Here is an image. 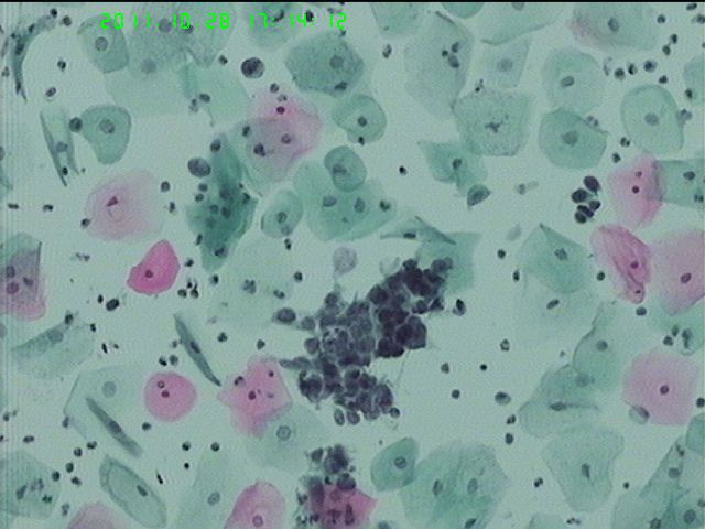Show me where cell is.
<instances>
[{"instance_id":"1","label":"cell","mask_w":705,"mask_h":529,"mask_svg":"<svg viewBox=\"0 0 705 529\" xmlns=\"http://www.w3.org/2000/svg\"><path fill=\"white\" fill-rule=\"evenodd\" d=\"M475 35L440 11L427 12L403 50L404 87L412 99L440 121L452 118L473 61Z\"/></svg>"},{"instance_id":"2","label":"cell","mask_w":705,"mask_h":529,"mask_svg":"<svg viewBox=\"0 0 705 529\" xmlns=\"http://www.w3.org/2000/svg\"><path fill=\"white\" fill-rule=\"evenodd\" d=\"M534 96L500 90L479 82L453 108L459 142L482 156H513L527 144Z\"/></svg>"},{"instance_id":"3","label":"cell","mask_w":705,"mask_h":529,"mask_svg":"<svg viewBox=\"0 0 705 529\" xmlns=\"http://www.w3.org/2000/svg\"><path fill=\"white\" fill-rule=\"evenodd\" d=\"M300 191L305 201L307 219L321 237L351 239L365 236L389 219L393 204L373 182L352 192H343L317 163L303 166Z\"/></svg>"},{"instance_id":"4","label":"cell","mask_w":705,"mask_h":529,"mask_svg":"<svg viewBox=\"0 0 705 529\" xmlns=\"http://www.w3.org/2000/svg\"><path fill=\"white\" fill-rule=\"evenodd\" d=\"M226 151V150H225ZM214 168L212 179L202 184L204 191L186 208L191 229L200 240L205 263L215 268L227 257L232 245L243 235L253 214L254 203L237 182L238 168L232 154Z\"/></svg>"},{"instance_id":"5","label":"cell","mask_w":705,"mask_h":529,"mask_svg":"<svg viewBox=\"0 0 705 529\" xmlns=\"http://www.w3.org/2000/svg\"><path fill=\"white\" fill-rule=\"evenodd\" d=\"M567 28L582 46L616 57L652 51L661 37L658 13L644 2H579Z\"/></svg>"},{"instance_id":"6","label":"cell","mask_w":705,"mask_h":529,"mask_svg":"<svg viewBox=\"0 0 705 529\" xmlns=\"http://www.w3.org/2000/svg\"><path fill=\"white\" fill-rule=\"evenodd\" d=\"M284 64L300 90L338 99L354 91L366 68L355 46L335 31L300 40L288 51Z\"/></svg>"},{"instance_id":"7","label":"cell","mask_w":705,"mask_h":529,"mask_svg":"<svg viewBox=\"0 0 705 529\" xmlns=\"http://www.w3.org/2000/svg\"><path fill=\"white\" fill-rule=\"evenodd\" d=\"M690 112L681 109L673 95L658 84L630 88L620 104L626 134L641 151L666 155L681 151Z\"/></svg>"},{"instance_id":"8","label":"cell","mask_w":705,"mask_h":529,"mask_svg":"<svg viewBox=\"0 0 705 529\" xmlns=\"http://www.w3.org/2000/svg\"><path fill=\"white\" fill-rule=\"evenodd\" d=\"M541 84L553 109L583 116L601 106L607 79L595 56L563 46L549 52L541 67Z\"/></svg>"},{"instance_id":"9","label":"cell","mask_w":705,"mask_h":529,"mask_svg":"<svg viewBox=\"0 0 705 529\" xmlns=\"http://www.w3.org/2000/svg\"><path fill=\"white\" fill-rule=\"evenodd\" d=\"M94 333L80 319L69 315L63 322L12 349L17 368L39 378L72 373L94 348Z\"/></svg>"},{"instance_id":"10","label":"cell","mask_w":705,"mask_h":529,"mask_svg":"<svg viewBox=\"0 0 705 529\" xmlns=\"http://www.w3.org/2000/svg\"><path fill=\"white\" fill-rule=\"evenodd\" d=\"M538 144L557 168L571 171L594 169L607 148L608 132L582 115L552 109L541 118Z\"/></svg>"},{"instance_id":"11","label":"cell","mask_w":705,"mask_h":529,"mask_svg":"<svg viewBox=\"0 0 705 529\" xmlns=\"http://www.w3.org/2000/svg\"><path fill=\"white\" fill-rule=\"evenodd\" d=\"M2 508L8 512L44 519L58 498L59 486L54 472L24 453H12L2 460Z\"/></svg>"},{"instance_id":"12","label":"cell","mask_w":705,"mask_h":529,"mask_svg":"<svg viewBox=\"0 0 705 529\" xmlns=\"http://www.w3.org/2000/svg\"><path fill=\"white\" fill-rule=\"evenodd\" d=\"M171 19L185 52L206 67L226 45L236 13L229 3H174L171 4Z\"/></svg>"},{"instance_id":"13","label":"cell","mask_w":705,"mask_h":529,"mask_svg":"<svg viewBox=\"0 0 705 529\" xmlns=\"http://www.w3.org/2000/svg\"><path fill=\"white\" fill-rule=\"evenodd\" d=\"M564 8L554 2L485 3L476 21L478 39L488 46L510 43L554 24Z\"/></svg>"},{"instance_id":"14","label":"cell","mask_w":705,"mask_h":529,"mask_svg":"<svg viewBox=\"0 0 705 529\" xmlns=\"http://www.w3.org/2000/svg\"><path fill=\"white\" fill-rule=\"evenodd\" d=\"M42 242L26 234L8 237L1 248L3 301L10 309L25 310L40 300Z\"/></svg>"},{"instance_id":"15","label":"cell","mask_w":705,"mask_h":529,"mask_svg":"<svg viewBox=\"0 0 705 529\" xmlns=\"http://www.w3.org/2000/svg\"><path fill=\"white\" fill-rule=\"evenodd\" d=\"M80 120V133L97 160L106 165L120 161L131 133L132 123L128 110L117 105L93 106L82 112Z\"/></svg>"},{"instance_id":"16","label":"cell","mask_w":705,"mask_h":529,"mask_svg":"<svg viewBox=\"0 0 705 529\" xmlns=\"http://www.w3.org/2000/svg\"><path fill=\"white\" fill-rule=\"evenodd\" d=\"M77 36L85 56L101 73L110 74L128 66L130 52L126 36L109 13L86 19Z\"/></svg>"},{"instance_id":"17","label":"cell","mask_w":705,"mask_h":529,"mask_svg":"<svg viewBox=\"0 0 705 529\" xmlns=\"http://www.w3.org/2000/svg\"><path fill=\"white\" fill-rule=\"evenodd\" d=\"M138 370L130 366H110L78 377L74 389L112 418L128 410L138 395Z\"/></svg>"},{"instance_id":"18","label":"cell","mask_w":705,"mask_h":529,"mask_svg":"<svg viewBox=\"0 0 705 529\" xmlns=\"http://www.w3.org/2000/svg\"><path fill=\"white\" fill-rule=\"evenodd\" d=\"M435 179L454 183L460 193L486 179L487 172L480 156L471 153L460 142H419Z\"/></svg>"},{"instance_id":"19","label":"cell","mask_w":705,"mask_h":529,"mask_svg":"<svg viewBox=\"0 0 705 529\" xmlns=\"http://www.w3.org/2000/svg\"><path fill=\"white\" fill-rule=\"evenodd\" d=\"M655 168L657 190L661 201L703 209V156L658 161Z\"/></svg>"},{"instance_id":"20","label":"cell","mask_w":705,"mask_h":529,"mask_svg":"<svg viewBox=\"0 0 705 529\" xmlns=\"http://www.w3.org/2000/svg\"><path fill=\"white\" fill-rule=\"evenodd\" d=\"M301 14L296 3H250L245 18L253 43L274 51L296 34Z\"/></svg>"},{"instance_id":"21","label":"cell","mask_w":705,"mask_h":529,"mask_svg":"<svg viewBox=\"0 0 705 529\" xmlns=\"http://www.w3.org/2000/svg\"><path fill=\"white\" fill-rule=\"evenodd\" d=\"M532 40V35H525L507 44L486 45L477 61L479 82L500 90L516 88L522 78Z\"/></svg>"},{"instance_id":"22","label":"cell","mask_w":705,"mask_h":529,"mask_svg":"<svg viewBox=\"0 0 705 529\" xmlns=\"http://www.w3.org/2000/svg\"><path fill=\"white\" fill-rule=\"evenodd\" d=\"M332 119L352 142L362 144L380 139L387 126L381 106L365 94H350L339 99L332 110Z\"/></svg>"},{"instance_id":"23","label":"cell","mask_w":705,"mask_h":529,"mask_svg":"<svg viewBox=\"0 0 705 529\" xmlns=\"http://www.w3.org/2000/svg\"><path fill=\"white\" fill-rule=\"evenodd\" d=\"M102 471L104 487L112 499L135 520L150 526L153 518L149 510L156 503L151 489L138 475L117 462L105 463Z\"/></svg>"},{"instance_id":"24","label":"cell","mask_w":705,"mask_h":529,"mask_svg":"<svg viewBox=\"0 0 705 529\" xmlns=\"http://www.w3.org/2000/svg\"><path fill=\"white\" fill-rule=\"evenodd\" d=\"M40 119L57 173L67 185V179L77 174L70 120L61 108L43 109Z\"/></svg>"},{"instance_id":"25","label":"cell","mask_w":705,"mask_h":529,"mask_svg":"<svg viewBox=\"0 0 705 529\" xmlns=\"http://www.w3.org/2000/svg\"><path fill=\"white\" fill-rule=\"evenodd\" d=\"M426 3L371 4L378 28L383 36H413L426 17Z\"/></svg>"},{"instance_id":"26","label":"cell","mask_w":705,"mask_h":529,"mask_svg":"<svg viewBox=\"0 0 705 529\" xmlns=\"http://www.w3.org/2000/svg\"><path fill=\"white\" fill-rule=\"evenodd\" d=\"M55 20L48 15L21 18L9 35L8 63L15 82L17 91L24 98L22 64L32 40L42 31L52 30Z\"/></svg>"},{"instance_id":"27","label":"cell","mask_w":705,"mask_h":529,"mask_svg":"<svg viewBox=\"0 0 705 529\" xmlns=\"http://www.w3.org/2000/svg\"><path fill=\"white\" fill-rule=\"evenodd\" d=\"M325 166L334 186L343 192H352L364 185L366 171L359 156L347 147L330 151Z\"/></svg>"},{"instance_id":"28","label":"cell","mask_w":705,"mask_h":529,"mask_svg":"<svg viewBox=\"0 0 705 529\" xmlns=\"http://www.w3.org/2000/svg\"><path fill=\"white\" fill-rule=\"evenodd\" d=\"M241 72L248 78H258L264 72V65L261 60L251 57L241 64Z\"/></svg>"},{"instance_id":"29","label":"cell","mask_w":705,"mask_h":529,"mask_svg":"<svg viewBox=\"0 0 705 529\" xmlns=\"http://www.w3.org/2000/svg\"><path fill=\"white\" fill-rule=\"evenodd\" d=\"M695 517H696V515H695L694 510H688V511H686V512L684 514L683 519H684V521H685V522H688V523H690V522H692L693 520H695Z\"/></svg>"},{"instance_id":"30","label":"cell","mask_w":705,"mask_h":529,"mask_svg":"<svg viewBox=\"0 0 705 529\" xmlns=\"http://www.w3.org/2000/svg\"><path fill=\"white\" fill-rule=\"evenodd\" d=\"M581 473H582V475H583V476H585L586 478H589V476H590L589 465H588V464H584V465H582Z\"/></svg>"},{"instance_id":"31","label":"cell","mask_w":705,"mask_h":529,"mask_svg":"<svg viewBox=\"0 0 705 529\" xmlns=\"http://www.w3.org/2000/svg\"><path fill=\"white\" fill-rule=\"evenodd\" d=\"M551 408L554 409V410H563V409H565V406L562 402H557L555 404H552Z\"/></svg>"},{"instance_id":"32","label":"cell","mask_w":705,"mask_h":529,"mask_svg":"<svg viewBox=\"0 0 705 529\" xmlns=\"http://www.w3.org/2000/svg\"><path fill=\"white\" fill-rule=\"evenodd\" d=\"M669 475H670L671 477H676V476H679V469L671 468V469L669 471Z\"/></svg>"},{"instance_id":"33","label":"cell","mask_w":705,"mask_h":529,"mask_svg":"<svg viewBox=\"0 0 705 529\" xmlns=\"http://www.w3.org/2000/svg\"><path fill=\"white\" fill-rule=\"evenodd\" d=\"M352 414L354 413L348 414V419H350L352 423H356L358 421V417L357 415L354 417Z\"/></svg>"},{"instance_id":"34","label":"cell","mask_w":705,"mask_h":529,"mask_svg":"<svg viewBox=\"0 0 705 529\" xmlns=\"http://www.w3.org/2000/svg\"><path fill=\"white\" fill-rule=\"evenodd\" d=\"M321 454H322L321 450L316 451L315 453H313V460L317 461L319 458Z\"/></svg>"},{"instance_id":"35","label":"cell","mask_w":705,"mask_h":529,"mask_svg":"<svg viewBox=\"0 0 705 529\" xmlns=\"http://www.w3.org/2000/svg\"><path fill=\"white\" fill-rule=\"evenodd\" d=\"M512 435L511 434H507V443H511L512 442Z\"/></svg>"}]
</instances>
